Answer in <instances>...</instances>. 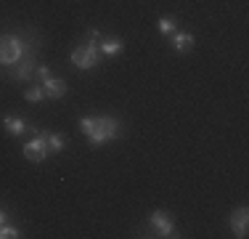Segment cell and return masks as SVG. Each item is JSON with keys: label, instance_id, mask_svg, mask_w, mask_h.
Returning <instances> with one entry per match:
<instances>
[{"label": "cell", "instance_id": "obj_11", "mask_svg": "<svg viewBox=\"0 0 249 239\" xmlns=\"http://www.w3.org/2000/svg\"><path fill=\"white\" fill-rule=\"evenodd\" d=\"M98 43H101V45H98V51H101V53H106V56H117V53L122 51V43H120L117 38H101Z\"/></svg>", "mask_w": 249, "mask_h": 239}, {"label": "cell", "instance_id": "obj_10", "mask_svg": "<svg viewBox=\"0 0 249 239\" xmlns=\"http://www.w3.org/2000/svg\"><path fill=\"white\" fill-rule=\"evenodd\" d=\"M194 43H196V38H194L191 32H173V48H175L178 53L191 51Z\"/></svg>", "mask_w": 249, "mask_h": 239}, {"label": "cell", "instance_id": "obj_3", "mask_svg": "<svg viewBox=\"0 0 249 239\" xmlns=\"http://www.w3.org/2000/svg\"><path fill=\"white\" fill-rule=\"evenodd\" d=\"M37 45L29 48V51L21 56V61H16L14 67L8 69V77L11 80H19V82H32L35 80V72H37Z\"/></svg>", "mask_w": 249, "mask_h": 239}, {"label": "cell", "instance_id": "obj_1", "mask_svg": "<svg viewBox=\"0 0 249 239\" xmlns=\"http://www.w3.org/2000/svg\"><path fill=\"white\" fill-rule=\"evenodd\" d=\"M80 130L88 136L90 146H104L120 139V122L114 117H80Z\"/></svg>", "mask_w": 249, "mask_h": 239}, {"label": "cell", "instance_id": "obj_13", "mask_svg": "<svg viewBox=\"0 0 249 239\" xmlns=\"http://www.w3.org/2000/svg\"><path fill=\"white\" fill-rule=\"evenodd\" d=\"M24 99L29 101V104H37V101H43L45 99V91H43V85H32V88H27V93H24Z\"/></svg>", "mask_w": 249, "mask_h": 239}, {"label": "cell", "instance_id": "obj_17", "mask_svg": "<svg viewBox=\"0 0 249 239\" xmlns=\"http://www.w3.org/2000/svg\"><path fill=\"white\" fill-rule=\"evenodd\" d=\"M3 220H5V213H3V210H0V223H3Z\"/></svg>", "mask_w": 249, "mask_h": 239}, {"label": "cell", "instance_id": "obj_5", "mask_svg": "<svg viewBox=\"0 0 249 239\" xmlns=\"http://www.w3.org/2000/svg\"><path fill=\"white\" fill-rule=\"evenodd\" d=\"M24 157L29 159V162H45V159H48V141H45V133H37L35 136L32 141H27L24 146Z\"/></svg>", "mask_w": 249, "mask_h": 239}, {"label": "cell", "instance_id": "obj_2", "mask_svg": "<svg viewBox=\"0 0 249 239\" xmlns=\"http://www.w3.org/2000/svg\"><path fill=\"white\" fill-rule=\"evenodd\" d=\"M35 45L37 43H35V40H27L24 35H14V32L0 35V67L11 69L16 61H21V56Z\"/></svg>", "mask_w": 249, "mask_h": 239}, {"label": "cell", "instance_id": "obj_14", "mask_svg": "<svg viewBox=\"0 0 249 239\" xmlns=\"http://www.w3.org/2000/svg\"><path fill=\"white\" fill-rule=\"evenodd\" d=\"M157 29L162 35H170V32H175V19L173 16H162V19L157 21Z\"/></svg>", "mask_w": 249, "mask_h": 239}, {"label": "cell", "instance_id": "obj_15", "mask_svg": "<svg viewBox=\"0 0 249 239\" xmlns=\"http://www.w3.org/2000/svg\"><path fill=\"white\" fill-rule=\"evenodd\" d=\"M16 237H21L16 226H5V223H0V239H16Z\"/></svg>", "mask_w": 249, "mask_h": 239}, {"label": "cell", "instance_id": "obj_4", "mask_svg": "<svg viewBox=\"0 0 249 239\" xmlns=\"http://www.w3.org/2000/svg\"><path fill=\"white\" fill-rule=\"evenodd\" d=\"M72 64L77 69H96L98 64H101V51H98V45L96 43H82V45H77L74 51H72Z\"/></svg>", "mask_w": 249, "mask_h": 239}, {"label": "cell", "instance_id": "obj_12", "mask_svg": "<svg viewBox=\"0 0 249 239\" xmlns=\"http://www.w3.org/2000/svg\"><path fill=\"white\" fill-rule=\"evenodd\" d=\"M45 141H48V152L51 154L64 152V146H67V139H64L61 133H45Z\"/></svg>", "mask_w": 249, "mask_h": 239}, {"label": "cell", "instance_id": "obj_9", "mask_svg": "<svg viewBox=\"0 0 249 239\" xmlns=\"http://www.w3.org/2000/svg\"><path fill=\"white\" fill-rule=\"evenodd\" d=\"M3 128H5V133H8V136H24L29 130V125H27V120H21V117H5L3 120Z\"/></svg>", "mask_w": 249, "mask_h": 239}, {"label": "cell", "instance_id": "obj_8", "mask_svg": "<svg viewBox=\"0 0 249 239\" xmlns=\"http://www.w3.org/2000/svg\"><path fill=\"white\" fill-rule=\"evenodd\" d=\"M228 223H231V229H233V234H236V237H247V226H249V210H247V207H236V210L231 213Z\"/></svg>", "mask_w": 249, "mask_h": 239}, {"label": "cell", "instance_id": "obj_6", "mask_svg": "<svg viewBox=\"0 0 249 239\" xmlns=\"http://www.w3.org/2000/svg\"><path fill=\"white\" fill-rule=\"evenodd\" d=\"M37 82L43 85V91H45V99H51V101H58V99H64V96H67V82H64L61 77L45 75V77H40Z\"/></svg>", "mask_w": 249, "mask_h": 239}, {"label": "cell", "instance_id": "obj_7", "mask_svg": "<svg viewBox=\"0 0 249 239\" xmlns=\"http://www.w3.org/2000/svg\"><path fill=\"white\" fill-rule=\"evenodd\" d=\"M149 223L157 229V234L159 237H178V231H175V223H173V218H170L164 210H154L149 215Z\"/></svg>", "mask_w": 249, "mask_h": 239}, {"label": "cell", "instance_id": "obj_16", "mask_svg": "<svg viewBox=\"0 0 249 239\" xmlns=\"http://www.w3.org/2000/svg\"><path fill=\"white\" fill-rule=\"evenodd\" d=\"M88 40H90V43H96V40H101L98 29H88Z\"/></svg>", "mask_w": 249, "mask_h": 239}]
</instances>
